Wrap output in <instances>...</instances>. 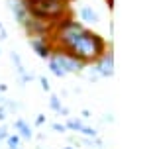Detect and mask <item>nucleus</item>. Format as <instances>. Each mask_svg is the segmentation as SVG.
Segmentation results:
<instances>
[{
  "mask_svg": "<svg viewBox=\"0 0 151 149\" xmlns=\"http://www.w3.org/2000/svg\"><path fill=\"white\" fill-rule=\"evenodd\" d=\"M49 104H51V108H53L55 112H59V114H63V116H67V108H63L61 100L57 98L55 94H51V98H49Z\"/></svg>",
  "mask_w": 151,
  "mask_h": 149,
  "instance_id": "9d476101",
  "label": "nucleus"
},
{
  "mask_svg": "<svg viewBox=\"0 0 151 149\" xmlns=\"http://www.w3.org/2000/svg\"><path fill=\"white\" fill-rule=\"evenodd\" d=\"M0 102H2V96H0Z\"/></svg>",
  "mask_w": 151,
  "mask_h": 149,
  "instance_id": "5701e85b",
  "label": "nucleus"
},
{
  "mask_svg": "<svg viewBox=\"0 0 151 149\" xmlns=\"http://www.w3.org/2000/svg\"><path fill=\"white\" fill-rule=\"evenodd\" d=\"M8 6H10V10H12V14H14V18H16L18 24H22L24 20L29 16L24 0H8Z\"/></svg>",
  "mask_w": 151,
  "mask_h": 149,
  "instance_id": "0eeeda50",
  "label": "nucleus"
},
{
  "mask_svg": "<svg viewBox=\"0 0 151 149\" xmlns=\"http://www.w3.org/2000/svg\"><path fill=\"white\" fill-rule=\"evenodd\" d=\"M29 16L43 20L47 24H53L63 20L65 16H71V0H24Z\"/></svg>",
  "mask_w": 151,
  "mask_h": 149,
  "instance_id": "f03ea898",
  "label": "nucleus"
},
{
  "mask_svg": "<svg viewBox=\"0 0 151 149\" xmlns=\"http://www.w3.org/2000/svg\"><path fill=\"white\" fill-rule=\"evenodd\" d=\"M49 59L55 61L57 65L63 69L65 75H69V73H81L84 67H86L84 63H81L77 57L71 55V53L65 51V49H53V51H51V55H49Z\"/></svg>",
  "mask_w": 151,
  "mask_h": 149,
  "instance_id": "7ed1b4c3",
  "label": "nucleus"
},
{
  "mask_svg": "<svg viewBox=\"0 0 151 149\" xmlns=\"http://www.w3.org/2000/svg\"><path fill=\"white\" fill-rule=\"evenodd\" d=\"M65 51H69L71 55H75L84 65H92L94 61H98L108 51V41L102 37L100 33L84 28L73 39V43L69 45V49H65Z\"/></svg>",
  "mask_w": 151,
  "mask_h": 149,
  "instance_id": "f257e3e1",
  "label": "nucleus"
},
{
  "mask_svg": "<svg viewBox=\"0 0 151 149\" xmlns=\"http://www.w3.org/2000/svg\"><path fill=\"white\" fill-rule=\"evenodd\" d=\"M6 137H8V130H6V126H0V141Z\"/></svg>",
  "mask_w": 151,
  "mask_h": 149,
  "instance_id": "dca6fc26",
  "label": "nucleus"
},
{
  "mask_svg": "<svg viewBox=\"0 0 151 149\" xmlns=\"http://www.w3.org/2000/svg\"><path fill=\"white\" fill-rule=\"evenodd\" d=\"M24 28V32L28 33V37H37V35H51V24L43 22V20H37V18L34 16H28L26 20H24L22 24H20Z\"/></svg>",
  "mask_w": 151,
  "mask_h": 149,
  "instance_id": "20e7f679",
  "label": "nucleus"
},
{
  "mask_svg": "<svg viewBox=\"0 0 151 149\" xmlns=\"http://www.w3.org/2000/svg\"><path fill=\"white\" fill-rule=\"evenodd\" d=\"M16 130L24 139H32V130H29V126L26 124V120H18L16 122Z\"/></svg>",
  "mask_w": 151,
  "mask_h": 149,
  "instance_id": "1a4fd4ad",
  "label": "nucleus"
},
{
  "mask_svg": "<svg viewBox=\"0 0 151 149\" xmlns=\"http://www.w3.org/2000/svg\"><path fill=\"white\" fill-rule=\"evenodd\" d=\"M65 149H75V147H69V145H67V147H65Z\"/></svg>",
  "mask_w": 151,
  "mask_h": 149,
  "instance_id": "4be33fe9",
  "label": "nucleus"
},
{
  "mask_svg": "<svg viewBox=\"0 0 151 149\" xmlns=\"http://www.w3.org/2000/svg\"><path fill=\"white\" fill-rule=\"evenodd\" d=\"M6 37H8V35H6V32H4V28H2V30H0V39H6Z\"/></svg>",
  "mask_w": 151,
  "mask_h": 149,
  "instance_id": "412c9836",
  "label": "nucleus"
},
{
  "mask_svg": "<svg viewBox=\"0 0 151 149\" xmlns=\"http://www.w3.org/2000/svg\"><path fill=\"white\" fill-rule=\"evenodd\" d=\"M53 130L55 132H65V126L63 124H53Z\"/></svg>",
  "mask_w": 151,
  "mask_h": 149,
  "instance_id": "f3484780",
  "label": "nucleus"
},
{
  "mask_svg": "<svg viewBox=\"0 0 151 149\" xmlns=\"http://www.w3.org/2000/svg\"><path fill=\"white\" fill-rule=\"evenodd\" d=\"M43 122H45V116H43V114H39V116L35 118V124H43Z\"/></svg>",
  "mask_w": 151,
  "mask_h": 149,
  "instance_id": "6ab92c4d",
  "label": "nucleus"
},
{
  "mask_svg": "<svg viewBox=\"0 0 151 149\" xmlns=\"http://www.w3.org/2000/svg\"><path fill=\"white\" fill-rule=\"evenodd\" d=\"M104 2H106V6H108V8H110V10H112V8H114V0H104Z\"/></svg>",
  "mask_w": 151,
  "mask_h": 149,
  "instance_id": "aec40b11",
  "label": "nucleus"
},
{
  "mask_svg": "<svg viewBox=\"0 0 151 149\" xmlns=\"http://www.w3.org/2000/svg\"><path fill=\"white\" fill-rule=\"evenodd\" d=\"M49 71L53 73L55 77H59V78H61V77H65V73H63V69H61L59 65H57L55 61H51V59H49Z\"/></svg>",
  "mask_w": 151,
  "mask_h": 149,
  "instance_id": "f8f14e48",
  "label": "nucleus"
},
{
  "mask_svg": "<svg viewBox=\"0 0 151 149\" xmlns=\"http://www.w3.org/2000/svg\"><path fill=\"white\" fill-rule=\"evenodd\" d=\"M92 65H94L96 75H100V77H112V73H114V55H112V51L108 49L106 53H104L98 61H94Z\"/></svg>",
  "mask_w": 151,
  "mask_h": 149,
  "instance_id": "423d86ee",
  "label": "nucleus"
},
{
  "mask_svg": "<svg viewBox=\"0 0 151 149\" xmlns=\"http://www.w3.org/2000/svg\"><path fill=\"white\" fill-rule=\"evenodd\" d=\"M2 120H6V108L4 106H0V122Z\"/></svg>",
  "mask_w": 151,
  "mask_h": 149,
  "instance_id": "a211bd4d",
  "label": "nucleus"
},
{
  "mask_svg": "<svg viewBox=\"0 0 151 149\" xmlns=\"http://www.w3.org/2000/svg\"><path fill=\"white\" fill-rule=\"evenodd\" d=\"M81 18H83V22L86 24H98L100 22V18H98V14H96L94 8H90V6H81Z\"/></svg>",
  "mask_w": 151,
  "mask_h": 149,
  "instance_id": "6e6552de",
  "label": "nucleus"
},
{
  "mask_svg": "<svg viewBox=\"0 0 151 149\" xmlns=\"http://www.w3.org/2000/svg\"><path fill=\"white\" fill-rule=\"evenodd\" d=\"M39 83H41V89L43 90H49V81L45 77H39Z\"/></svg>",
  "mask_w": 151,
  "mask_h": 149,
  "instance_id": "2eb2a0df",
  "label": "nucleus"
},
{
  "mask_svg": "<svg viewBox=\"0 0 151 149\" xmlns=\"http://www.w3.org/2000/svg\"><path fill=\"white\" fill-rule=\"evenodd\" d=\"M65 130H71V132H81V130H83V124H81V120H67Z\"/></svg>",
  "mask_w": 151,
  "mask_h": 149,
  "instance_id": "9b49d317",
  "label": "nucleus"
},
{
  "mask_svg": "<svg viewBox=\"0 0 151 149\" xmlns=\"http://www.w3.org/2000/svg\"><path fill=\"white\" fill-rule=\"evenodd\" d=\"M29 45H32V51L37 53L39 57L43 59H49L51 51H53V43H51L49 35H37V37H29Z\"/></svg>",
  "mask_w": 151,
  "mask_h": 149,
  "instance_id": "39448f33",
  "label": "nucleus"
},
{
  "mask_svg": "<svg viewBox=\"0 0 151 149\" xmlns=\"http://www.w3.org/2000/svg\"><path fill=\"white\" fill-rule=\"evenodd\" d=\"M81 132L84 133V135H90V137H94L96 135V130H92V127H86V126H83V130Z\"/></svg>",
  "mask_w": 151,
  "mask_h": 149,
  "instance_id": "4468645a",
  "label": "nucleus"
},
{
  "mask_svg": "<svg viewBox=\"0 0 151 149\" xmlns=\"http://www.w3.org/2000/svg\"><path fill=\"white\" fill-rule=\"evenodd\" d=\"M8 149H20V135H8Z\"/></svg>",
  "mask_w": 151,
  "mask_h": 149,
  "instance_id": "ddd939ff",
  "label": "nucleus"
}]
</instances>
